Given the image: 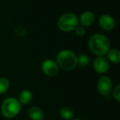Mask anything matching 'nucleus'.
Masks as SVG:
<instances>
[{
    "label": "nucleus",
    "mask_w": 120,
    "mask_h": 120,
    "mask_svg": "<svg viewBox=\"0 0 120 120\" xmlns=\"http://www.w3.org/2000/svg\"><path fill=\"white\" fill-rule=\"evenodd\" d=\"M88 48L92 54L97 56H104L110 49V41L102 34H95L89 38Z\"/></svg>",
    "instance_id": "nucleus-1"
},
{
    "label": "nucleus",
    "mask_w": 120,
    "mask_h": 120,
    "mask_svg": "<svg viewBox=\"0 0 120 120\" xmlns=\"http://www.w3.org/2000/svg\"><path fill=\"white\" fill-rule=\"evenodd\" d=\"M56 62L60 69L65 71H71L78 65L77 56L74 52L68 49L61 50L57 54Z\"/></svg>",
    "instance_id": "nucleus-2"
},
{
    "label": "nucleus",
    "mask_w": 120,
    "mask_h": 120,
    "mask_svg": "<svg viewBox=\"0 0 120 120\" xmlns=\"http://www.w3.org/2000/svg\"><path fill=\"white\" fill-rule=\"evenodd\" d=\"M21 110V104L14 97H8L3 101L1 112L7 119H13L19 114Z\"/></svg>",
    "instance_id": "nucleus-3"
},
{
    "label": "nucleus",
    "mask_w": 120,
    "mask_h": 120,
    "mask_svg": "<svg viewBox=\"0 0 120 120\" xmlns=\"http://www.w3.org/2000/svg\"><path fill=\"white\" fill-rule=\"evenodd\" d=\"M79 17L74 13H65L58 20L57 25L59 29L64 32H70L75 30L79 26Z\"/></svg>",
    "instance_id": "nucleus-4"
},
{
    "label": "nucleus",
    "mask_w": 120,
    "mask_h": 120,
    "mask_svg": "<svg viewBox=\"0 0 120 120\" xmlns=\"http://www.w3.org/2000/svg\"><path fill=\"white\" fill-rule=\"evenodd\" d=\"M97 91L101 95L108 96L113 89V82L109 76L102 75L97 81Z\"/></svg>",
    "instance_id": "nucleus-5"
},
{
    "label": "nucleus",
    "mask_w": 120,
    "mask_h": 120,
    "mask_svg": "<svg viewBox=\"0 0 120 120\" xmlns=\"http://www.w3.org/2000/svg\"><path fill=\"white\" fill-rule=\"evenodd\" d=\"M92 65L94 70L100 74H106L110 68V63L105 56H97L95 58Z\"/></svg>",
    "instance_id": "nucleus-6"
},
{
    "label": "nucleus",
    "mask_w": 120,
    "mask_h": 120,
    "mask_svg": "<svg viewBox=\"0 0 120 120\" xmlns=\"http://www.w3.org/2000/svg\"><path fill=\"white\" fill-rule=\"evenodd\" d=\"M41 69L43 74L49 77L56 76L59 72V67L56 62L51 59H47L42 63Z\"/></svg>",
    "instance_id": "nucleus-7"
},
{
    "label": "nucleus",
    "mask_w": 120,
    "mask_h": 120,
    "mask_svg": "<svg viewBox=\"0 0 120 120\" xmlns=\"http://www.w3.org/2000/svg\"><path fill=\"white\" fill-rule=\"evenodd\" d=\"M99 25L102 30L105 31H110L115 26V21L114 17L111 16L110 15L104 14L100 16Z\"/></svg>",
    "instance_id": "nucleus-8"
},
{
    "label": "nucleus",
    "mask_w": 120,
    "mask_h": 120,
    "mask_svg": "<svg viewBox=\"0 0 120 120\" xmlns=\"http://www.w3.org/2000/svg\"><path fill=\"white\" fill-rule=\"evenodd\" d=\"M81 26L88 27L91 26L95 21V15L91 11H85L81 14L79 19Z\"/></svg>",
    "instance_id": "nucleus-9"
},
{
    "label": "nucleus",
    "mask_w": 120,
    "mask_h": 120,
    "mask_svg": "<svg viewBox=\"0 0 120 120\" xmlns=\"http://www.w3.org/2000/svg\"><path fill=\"white\" fill-rule=\"evenodd\" d=\"M29 117L31 120H43L44 119V114L43 111L40 108L37 106H33L29 109Z\"/></svg>",
    "instance_id": "nucleus-10"
},
{
    "label": "nucleus",
    "mask_w": 120,
    "mask_h": 120,
    "mask_svg": "<svg viewBox=\"0 0 120 120\" xmlns=\"http://www.w3.org/2000/svg\"><path fill=\"white\" fill-rule=\"evenodd\" d=\"M106 58L109 63L119 64L120 63V51L119 49H109L106 53Z\"/></svg>",
    "instance_id": "nucleus-11"
},
{
    "label": "nucleus",
    "mask_w": 120,
    "mask_h": 120,
    "mask_svg": "<svg viewBox=\"0 0 120 120\" xmlns=\"http://www.w3.org/2000/svg\"><path fill=\"white\" fill-rule=\"evenodd\" d=\"M33 100V93L30 90H23L20 92L18 101L21 105H28Z\"/></svg>",
    "instance_id": "nucleus-12"
},
{
    "label": "nucleus",
    "mask_w": 120,
    "mask_h": 120,
    "mask_svg": "<svg viewBox=\"0 0 120 120\" xmlns=\"http://www.w3.org/2000/svg\"><path fill=\"white\" fill-rule=\"evenodd\" d=\"M60 116L64 120H72L74 117V110L70 107H62L60 109Z\"/></svg>",
    "instance_id": "nucleus-13"
},
{
    "label": "nucleus",
    "mask_w": 120,
    "mask_h": 120,
    "mask_svg": "<svg viewBox=\"0 0 120 120\" xmlns=\"http://www.w3.org/2000/svg\"><path fill=\"white\" fill-rule=\"evenodd\" d=\"M89 62H90V59L85 54H80L77 56L78 65H79L80 67H87L89 65Z\"/></svg>",
    "instance_id": "nucleus-14"
},
{
    "label": "nucleus",
    "mask_w": 120,
    "mask_h": 120,
    "mask_svg": "<svg viewBox=\"0 0 120 120\" xmlns=\"http://www.w3.org/2000/svg\"><path fill=\"white\" fill-rule=\"evenodd\" d=\"M10 87V82L6 78H0V94H4Z\"/></svg>",
    "instance_id": "nucleus-15"
},
{
    "label": "nucleus",
    "mask_w": 120,
    "mask_h": 120,
    "mask_svg": "<svg viewBox=\"0 0 120 120\" xmlns=\"http://www.w3.org/2000/svg\"><path fill=\"white\" fill-rule=\"evenodd\" d=\"M112 96L116 101L120 102V84L116 85L112 89Z\"/></svg>",
    "instance_id": "nucleus-16"
},
{
    "label": "nucleus",
    "mask_w": 120,
    "mask_h": 120,
    "mask_svg": "<svg viewBox=\"0 0 120 120\" xmlns=\"http://www.w3.org/2000/svg\"><path fill=\"white\" fill-rule=\"evenodd\" d=\"M75 33L78 36H83L86 34L85 28L82 26H78L77 28L75 29Z\"/></svg>",
    "instance_id": "nucleus-17"
},
{
    "label": "nucleus",
    "mask_w": 120,
    "mask_h": 120,
    "mask_svg": "<svg viewBox=\"0 0 120 120\" xmlns=\"http://www.w3.org/2000/svg\"><path fill=\"white\" fill-rule=\"evenodd\" d=\"M16 34L18 35H21V36H22V35H24L25 34V30L24 28H23L22 26H19L17 27V28L16 29Z\"/></svg>",
    "instance_id": "nucleus-18"
},
{
    "label": "nucleus",
    "mask_w": 120,
    "mask_h": 120,
    "mask_svg": "<svg viewBox=\"0 0 120 120\" xmlns=\"http://www.w3.org/2000/svg\"><path fill=\"white\" fill-rule=\"evenodd\" d=\"M72 120H81V119H73Z\"/></svg>",
    "instance_id": "nucleus-19"
}]
</instances>
